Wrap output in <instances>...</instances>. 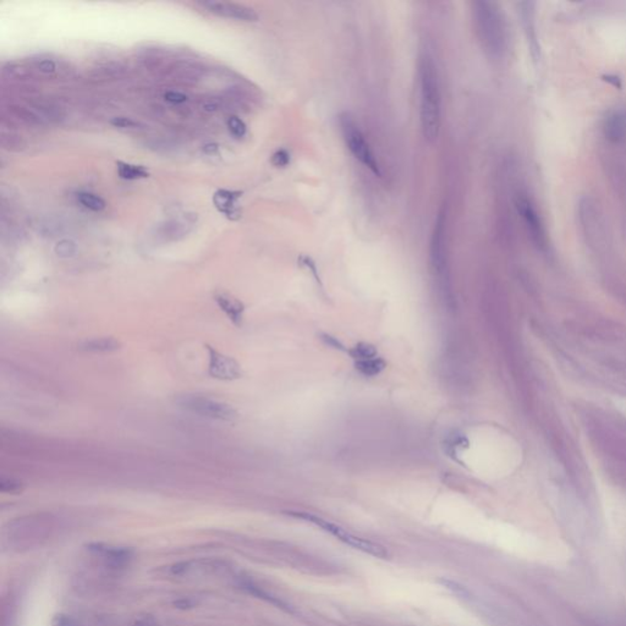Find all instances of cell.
<instances>
[{
  "mask_svg": "<svg viewBox=\"0 0 626 626\" xmlns=\"http://www.w3.org/2000/svg\"><path fill=\"white\" fill-rule=\"evenodd\" d=\"M572 336L583 356L626 383V328L593 322L572 328Z\"/></svg>",
  "mask_w": 626,
  "mask_h": 626,
  "instance_id": "1",
  "label": "cell"
},
{
  "mask_svg": "<svg viewBox=\"0 0 626 626\" xmlns=\"http://www.w3.org/2000/svg\"><path fill=\"white\" fill-rule=\"evenodd\" d=\"M580 417L597 453L614 470L626 471V419L615 412L583 406Z\"/></svg>",
  "mask_w": 626,
  "mask_h": 626,
  "instance_id": "2",
  "label": "cell"
},
{
  "mask_svg": "<svg viewBox=\"0 0 626 626\" xmlns=\"http://www.w3.org/2000/svg\"><path fill=\"white\" fill-rule=\"evenodd\" d=\"M441 90L437 68L428 54L420 63V120L425 140L430 143L437 141L442 121Z\"/></svg>",
  "mask_w": 626,
  "mask_h": 626,
  "instance_id": "3",
  "label": "cell"
},
{
  "mask_svg": "<svg viewBox=\"0 0 626 626\" xmlns=\"http://www.w3.org/2000/svg\"><path fill=\"white\" fill-rule=\"evenodd\" d=\"M474 20L483 48L493 57H502L506 49L505 21L497 5L491 2L474 3Z\"/></svg>",
  "mask_w": 626,
  "mask_h": 626,
  "instance_id": "4",
  "label": "cell"
},
{
  "mask_svg": "<svg viewBox=\"0 0 626 626\" xmlns=\"http://www.w3.org/2000/svg\"><path fill=\"white\" fill-rule=\"evenodd\" d=\"M289 515L296 517V519L303 520V521H307L310 524H312L314 526H317L318 528L321 530L325 531V532L330 533L334 537L339 539V541L344 542L345 544L350 545V547L355 548V549L361 550V552L367 553V554H371L375 556V558H380L384 559L389 555L388 550L380 545L379 543H374V542L368 541V539H364L361 538V537H357L355 535H352L351 532L346 531L345 528L341 527V526L333 524V522L327 521V520L322 519V517L313 515V514H308V513H301V511H289Z\"/></svg>",
  "mask_w": 626,
  "mask_h": 626,
  "instance_id": "5",
  "label": "cell"
},
{
  "mask_svg": "<svg viewBox=\"0 0 626 626\" xmlns=\"http://www.w3.org/2000/svg\"><path fill=\"white\" fill-rule=\"evenodd\" d=\"M339 126H340V131L345 143H346L351 154L373 174L380 176L379 164L375 159L373 152H372L368 142L366 141V137H364L363 132L361 131L354 116L350 113H346V111L340 114L339 115Z\"/></svg>",
  "mask_w": 626,
  "mask_h": 626,
  "instance_id": "6",
  "label": "cell"
},
{
  "mask_svg": "<svg viewBox=\"0 0 626 626\" xmlns=\"http://www.w3.org/2000/svg\"><path fill=\"white\" fill-rule=\"evenodd\" d=\"M175 404L183 411H187L193 414H198L201 417L218 421L233 422L238 419L239 413L235 408L229 404L211 399V397L202 396L196 394H183L179 395L175 399Z\"/></svg>",
  "mask_w": 626,
  "mask_h": 626,
  "instance_id": "7",
  "label": "cell"
},
{
  "mask_svg": "<svg viewBox=\"0 0 626 626\" xmlns=\"http://www.w3.org/2000/svg\"><path fill=\"white\" fill-rule=\"evenodd\" d=\"M517 212L524 221L525 228L530 235L531 240L535 246L539 250H545L547 247V234L541 217L537 213L536 208L531 203L530 199L525 194H519L515 201Z\"/></svg>",
  "mask_w": 626,
  "mask_h": 626,
  "instance_id": "8",
  "label": "cell"
},
{
  "mask_svg": "<svg viewBox=\"0 0 626 626\" xmlns=\"http://www.w3.org/2000/svg\"><path fill=\"white\" fill-rule=\"evenodd\" d=\"M210 355L208 374L216 379L235 380L243 377V369L235 358L223 355L211 345H205Z\"/></svg>",
  "mask_w": 626,
  "mask_h": 626,
  "instance_id": "9",
  "label": "cell"
},
{
  "mask_svg": "<svg viewBox=\"0 0 626 626\" xmlns=\"http://www.w3.org/2000/svg\"><path fill=\"white\" fill-rule=\"evenodd\" d=\"M203 9H205L208 13L213 15L221 16L225 19H233V20L244 21V22H255L258 20V15L255 10L245 5L235 4V3L228 2H201L198 3Z\"/></svg>",
  "mask_w": 626,
  "mask_h": 626,
  "instance_id": "10",
  "label": "cell"
},
{
  "mask_svg": "<svg viewBox=\"0 0 626 626\" xmlns=\"http://www.w3.org/2000/svg\"><path fill=\"white\" fill-rule=\"evenodd\" d=\"M216 301L221 310L229 317L230 321L235 325L240 327L244 321V312L245 305L241 301H239L235 297L230 296L227 293H218L216 295Z\"/></svg>",
  "mask_w": 626,
  "mask_h": 626,
  "instance_id": "11",
  "label": "cell"
},
{
  "mask_svg": "<svg viewBox=\"0 0 626 626\" xmlns=\"http://www.w3.org/2000/svg\"><path fill=\"white\" fill-rule=\"evenodd\" d=\"M604 135L609 141L620 142L626 138V113L617 111L608 116L604 124Z\"/></svg>",
  "mask_w": 626,
  "mask_h": 626,
  "instance_id": "12",
  "label": "cell"
},
{
  "mask_svg": "<svg viewBox=\"0 0 626 626\" xmlns=\"http://www.w3.org/2000/svg\"><path fill=\"white\" fill-rule=\"evenodd\" d=\"M192 222H190L188 217L185 219H174L162 225L158 229V235L164 240H179L190 232Z\"/></svg>",
  "mask_w": 626,
  "mask_h": 626,
  "instance_id": "13",
  "label": "cell"
},
{
  "mask_svg": "<svg viewBox=\"0 0 626 626\" xmlns=\"http://www.w3.org/2000/svg\"><path fill=\"white\" fill-rule=\"evenodd\" d=\"M238 197L235 192L221 190L214 194V204L221 212L227 214V217L236 219L240 216L238 210Z\"/></svg>",
  "mask_w": 626,
  "mask_h": 626,
  "instance_id": "14",
  "label": "cell"
},
{
  "mask_svg": "<svg viewBox=\"0 0 626 626\" xmlns=\"http://www.w3.org/2000/svg\"><path fill=\"white\" fill-rule=\"evenodd\" d=\"M121 347V343L114 338H93L82 341L79 349L86 352H113Z\"/></svg>",
  "mask_w": 626,
  "mask_h": 626,
  "instance_id": "15",
  "label": "cell"
},
{
  "mask_svg": "<svg viewBox=\"0 0 626 626\" xmlns=\"http://www.w3.org/2000/svg\"><path fill=\"white\" fill-rule=\"evenodd\" d=\"M9 114L14 116V119H18L19 121L31 125V126H40V125L46 124V121L35 110L21 107V105H11L9 107Z\"/></svg>",
  "mask_w": 626,
  "mask_h": 626,
  "instance_id": "16",
  "label": "cell"
},
{
  "mask_svg": "<svg viewBox=\"0 0 626 626\" xmlns=\"http://www.w3.org/2000/svg\"><path fill=\"white\" fill-rule=\"evenodd\" d=\"M32 107L33 110L43 119L44 121L48 122V121H59L63 119V113L57 105H54L53 103H48V102H35L32 103Z\"/></svg>",
  "mask_w": 626,
  "mask_h": 626,
  "instance_id": "17",
  "label": "cell"
},
{
  "mask_svg": "<svg viewBox=\"0 0 626 626\" xmlns=\"http://www.w3.org/2000/svg\"><path fill=\"white\" fill-rule=\"evenodd\" d=\"M355 367L358 372H361L363 375L367 377H373V375L379 374L380 372L384 371L386 367V362L380 357L368 358V360L356 361Z\"/></svg>",
  "mask_w": 626,
  "mask_h": 626,
  "instance_id": "18",
  "label": "cell"
},
{
  "mask_svg": "<svg viewBox=\"0 0 626 626\" xmlns=\"http://www.w3.org/2000/svg\"><path fill=\"white\" fill-rule=\"evenodd\" d=\"M118 172L119 175L125 180H136L143 179L148 176V171L146 168L141 165H133V164L127 163H118Z\"/></svg>",
  "mask_w": 626,
  "mask_h": 626,
  "instance_id": "19",
  "label": "cell"
},
{
  "mask_svg": "<svg viewBox=\"0 0 626 626\" xmlns=\"http://www.w3.org/2000/svg\"><path fill=\"white\" fill-rule=\"evenodd\" d=\"M347 354L351 356L352 358H355L356 361H361L377 357L378 351L374 345L369 343H358L352 349H349Z\"/></svg>",
  "mask_w": 626,
  "mask_h": 626,
  "instance_id": "20",
  "label": "cell"
},
{
  "mask_svg": "<svg viewBox=\"0 0 626 626\" xmlns=\"http://www.w3.org/2000/svg\"><path fill=\"white\" fill-rule=\"evenodd\" d=\"M77 199L79 202L81 203L85 208L87 210L93 211V212H101L105 208V202L102 197L97 196L94 193H90V192H82L77 196Z\"/></svg>",
  "mask_w": 626,
  "mask_h": 626,
  "instance_id": "21",
  "label": "cell"
},
{
  "mask_svg": "<svg viewBox=\"0 0 626 626\" xmlns=\"http://www.w3.org/2000/svg\"><path fill=\"white\" fill-rule=\"evenodd\" d=\"M2 146L8 151L19 152L25 149L26 142H25L20 136L15 133H3L2 135Z\"/></svg>",
  "mask_w": 626,
  "mask_h": 626,
  "instance_id": "22",
  "label": "cell"
},
{
  "mask_svg": "<svg viewBox=\"0 0 626 626\" xmlns=\"http://www.w3.org/2000/svg\"><path fill=\"white\" fill-rule=\"evenodd\" d=\"M228 129H229L233 136L238 138L244 137L247 131L246 124L238 116H230L229 120H228Z\"/></svg>",
  "mask_w": 626,
  "mask_h": 626,
  "instance_id": "23",
  "label": "cell"
},
{
  "mask_svg": "<svg viewBox=\"0 0 626 626\" xmlns=\"http://www.w3.org/2000/svg\"><path fill=\"white\" fill-rule=\"evenodd\" d=\"M75 252H76V245H75L74 241L68 240V239H64V240L59 241L55 245V253L59 257H71V256L75 255Z\"/></svg>",
  "mask_w": 626,
  "mask_h": 626,
  "instance_id": "24",
  "label": "cell"
},
{
  "mask_svg": "<svg viewBox=\"0 0 626 626\" xmlns=\"http://www.w3.org/2000/svg\"><path fill=\"white\" fill-rule=\"evenodd\" d=\"M4 72L8 75V76L11 77V79H16V80L27 79V77L31 75V71L26 68V66L19 65V64L9 65L8 68L4 69Z\"/></svg>",
  "mask_w": 626,
  "mask_h": 626,
  "instance_id": "25",
  "label": "cell"
},
{
  "mask_svg": "<svg viewBox=\"0 0 626 626\" xmlns=\"http://www.w3.org/2000/svg\"><path fill=\"white\" fill-rule=\"evenodd\" d=\"M469 445V442H467V438L464 436H455L452 437L449 441L447 442V452L449 454H458L459 450H464L465 448H467Z\"/></svg>",
  "mask_w": 626,
  "mask_h": 626,
  "instance_id": "26",
  "label": "cell"
},
{
  "mask_svg": "<svg viewBox=\"0 0 626 626\" xmlns=\"http://www.w3.org/2000/svg\"><path fill=\"white\" fill-rule=\"evenodd\" d=\"M110 124L113 126L119 127V129H140L142 125L138 121L132 120L130 118H125V116H115L110 120Z\"/></svg>",
  "mask_w": 626,
  "mask_h": 626,
  "instance_id": "27",
  "label": "cell"
},
{
  "mask_svg": "<svg viewBox=\"0 0 626 626\" xmlns=\"http://www.w3.org/2000/svg\"><path fill=\"white\" fill-rule=\"evenodd\" d=\"M319 339H321V340L323 341L325 345H328V346L333 347V349L339 350V351H344V352L349 351V349H346V346H345V345L341 343V341L339 340L338 338H335V336L330 335V334L321 333V334H319Z\"/></svg>",
  "mask_w": 626,
  "mask_h": 626,
  "instance_id": "28",
  "label": "cell"
},
{
  "mask_svg": "<svg viewBox=\"0 0 626 626\" xmlns=\"http://www.w3.org/2000/svg\"><path fill=\"white\" fill-rule=\"evenodd\" d=\"M0 489L5 493H19L22 491V483L14 478H7V480L3 478L0 481Z\"/></svg>",
  "mask_w": 626,
  "mask_h": 626,
  "instance_id": "29",
  "label": "cell"
},
{
  "mask_svg": "<svg viewBox=\"0 0 626 626\" xmlns=\"http://www.w3.org/2000/svg\"><path fill=\"white\" fill-rule=\"evenodd\" d=\"M290 163V154L285 149H279L272 155V164L278 168H284Z\"/></svg>",
  "mask_w": 626,
  "mask_h": 626,
  "instance_id": "30",
  "label": "cell"
},
{
  "mask_svg": "<svg viewBox=\"0 0 626 626\" xmlns=\"http://www.w3.org/2000/svg\"><path fill=\"white\" fill-rule=\"evenodd\" d=\"M36 69L42 74H53L57 70V64L52 59H41L36 61Z\"/></svg>",
  "mask_w": 626,
  "mask_h": 626,
  "instance_id": "31",
  "label": "cell"
},
{
  "mask_svg": "<svg viewBox=\"0 0 626 626\" xmlns=\"http://www.w3.org/2000/svg\"><path fill=\"white\" fill-rule=\"evenodd\" d=\"M165 99L168 102L175 103V104H180V103H183L187 101V96L185 94L180 93V92H175V91H169L164 94Z\"/></svg>",
  "mask_w": 626,
  "mask_h": 626,
  "instance_id": "32",
  "label": "cell"
},
{
  "mask_svg": "<svg viewBox=\"0 0 626 626\" xmlns=\"http://www.w3.org/2000/svg\"><path fill=\"white\" fill-rule=\"evenodd\" d=\"M302 263H303V264H305V266H306V267H307V268H308V269H310V271H311V272H312V274H313V277H314V278H316V282H317V283H318V285H319V286H321V288H322V289H323V284H322V280H321V278H319V275H318V272H317V268H316V264H314V262H313V261H312V260H311V258H308V257H305V258H303V260H302Z\"/></svg>",
  "mask_w": 626,
  "mask_h": 626,
  "instance_id": "33",
  "label": "cell"
},
{
  "mask_svg": "<svg viewBox=\"0 0 626 626\" xmlns=\"http://www.w3.org/2000/svg\"><path fill=\"white\" fill-rule=\"evenodd\" d=\"M133 626H159L158 622L155 621L154 619L151 616H146V617H141V619H137L135 622H133Z\"/></svg>",
  "mask_w": 626,
  "mask_h": 626,
  "instance_id": "34",
  "label": "cell"
},
{
  "mask_svg": "<svg viewBox=\"0 0 626 626\" xmlns=\"http://www.w3.org/2000/svg\"><path fill=\"white\" fill-rule=\"evenodd\" d=\"M174 604L176 605L177 608H190V606L193 605V602H191L190 599H180V600H176Z\"/></svg>",
  "mask_w": 626,
  "mask_h": 626,
  "instance_id": "35",
  "label": "cell"
},
{
  "mask_svg": "<svg viewBox=\"0 0 626 626\" xmlns=\"http://www.w3.org/2000/svg\"><path fill=\"white\" fill-rule=\"evenodd\" d=\"M217 146L216 144H208V146L204 147V152L205 153H216L217 152Z\"/></svg>",
  "mask_w": 626,
  "mask_h": 626,
  "instance_id": "36",
  "label": "cell"
}]
</instances>
